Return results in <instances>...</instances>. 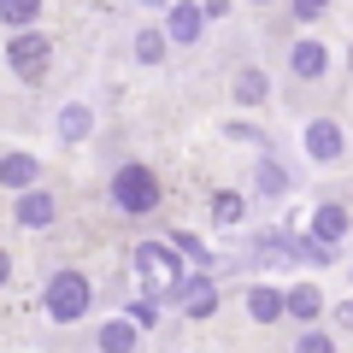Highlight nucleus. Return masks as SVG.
Returning a JSON list of instances; mask_svg holds the SVG:
<instances>
[{
  "label": "nucleus",
  "mask_w": 353,
  "mask_h": 353,
  "mask_svg": "<svg viewBox=\"0 0 353 353\" xmlns=\"http://www.w3.org/2000/svg\"><path fill=\"white\" fill-rule=\"evenodd\" d=\"M41 312H48V324H83L88 312H94V283L77 271V265H65V271H53L48 283H41Z\"/></svg>",
  "instance_id": "obj_1"
},
{
  "label": "nucleus",
  "mask_w": 353,
  "mask_h": 353,
  "mask_svg": "<svg viewBox=\"0 0 353 353\" xmlns=\"http://www.w3.org/2000/svg\"><path fill=\"white\" fill-rule=\"evenodd\" d=\"M136 277L148 283V301H159V306H176L183 301V253L171 248V241H141L136 248Z\"/></svg>",
  "instance_id": "obj_2"
},
{
  "label": "nucleus",
  "mask_w": 353,
  "mask_h": 353,
  "mask_svg": "<svg viewBox=\"0 0 353 353\" xmlns=\"http://www.w3.org/2000/svg\"><path fill=\"white\" fill-rule=\"evenodd\" d=\"M106 194H112V206H118L124 218H148V212H159L165 183H159V171H153V165L124 159V165L112 171V183H106Z\"/></svg>",
  "instance_id": "obj_3"
},
{
  "label": "nucleus",
  "mask_w": 353,
  "mask_h": 353,
  "mask_svg": "<svg viewBox=\"0 0 353 353\" xmlns=\"http://www.w3.org/2000/svg\"><path fill=\"white\" fill-rule=\"evenodd\" d=\"M48 59H53V41L41 36V30H12V41H6V65H12V77L41 83V77H48Z\"/></svg>",
  "instance_id": "obj_4"
},
{
  "label": "nucleus",
  "mask_w": 353,
  "mask_h": 353,
  "mask_svg": "<svg viewBox=\"0 0 353 353\" xmlns=\"http://www.w3.org/2000/svg\"><path fill=\"white\" fill-rule=\"evenodd\" d=\"M301 148H306V159H312V165H336L341 153H347V130H341L336 118H306Z\"/></svg>",
  "instance_id": "obj_5"
},
{
  "label": "nucleus",
  "mask_w": 353,
  "mask_h": 353,
  "mask_svg": "<svg viewBox=\"0 0 353 353\" xmlns=\"http://www.w3.org/2000/svg\"><path fill=\"white\" fill-rule=\"evenodd\" d=\"M318 318H324V289H318L312 277H306V283H289V289H283V324L312 330Z\"/></svg>",
  "instance_id": "obj_6"
},
{
  "label": "nucleus",
  "mask_w": 353,
  "mask_h": 353,
  "mask_svg": "<svg viewBox=\"0 0 353 353\" xmlns=\"http://www.w3.org/2000/svg\"><path fill=\"white\" fill-rule=\"evenodd\" d=\"M165 41L171 48H194L201 41V30H206V12H201V0H171V12H165Z\"/></svg>",
  "instance_id": "obj_7"
},
{
  "label": "nucleus",
  "mask_w": 353,
  "mask_h": 353,
  "mask_svg": "<svg viewBox=\"0 0 353 353\" xmlns=\"http://www.w3.org/2000/svg\"><path fill=\"white\" fill-rule=\"evenodd\" d=\"M347 230H353L347 206H336V201L312 206V224H306V236H312V241H324V248H341V241H347Z\"/></svg>",
  "instance_id": "obj_8"
},
{
  "label": "nucleus",
  "mask_w": 353,
  "mask_h": 353,
  "mask_svg": "<svg viewBox=\"0 0 353 353\" xmlns=\"http://www.w3.org/2000/svg\"><path fill=\"white\" fill-rule=\"evenodd\" d=\"M241 306H248V318L253 324H283V289L277 283H248V289H241Z\"/></svg>",
  "instance_id": "obj_9"
},
{
  "label": "nucleus",
  "mask_w": 353,
  "mask_h": 353,
  "mask_svg": "<svg viewBox=\"0 0 353 353\" xmlns=\"http://www.w3.org/2000/svg\"><path fill=\"white\" fill-rule=\"evenodd\" d=\"M12 218H18L24 230H48L53 218H59V201H53L48 189H24V194L12 201Z\"/></svg>",
  "instance_id": "obj_10"
},
{
  "label": "nucleus",
  "mask_w": 353,
  "mask_h": 353,
  "mask_svg": "<svg viewBox=\"0 0 353 353\" xmlns=\"http://www.w3.org/2000/svg\"><path fill=\"white\" fill-rule=\"evenodd\" d=\"M141 347V330L130 324L124 312L106 318V324H94V353H136Z\"/></svg>",
  "instance_id": "obj_11"
},
{
  "label": "nucleus",
  "mask_w": 353,
  "mask_h": 353,
  "mask_svg": "<svg viewBox=\"0 0 353 353\" xmlns=\"http://www.w3.org/2000/svg\"><path fill=\"white\" fill-rule=\"evenodd\" d=\"M289 71L301 77V83H318V77L330 71V48H324V41H312V36H301L289 48Z\"/></svg>",
  "instance_id": "obj_12"
},
{
  "label": "nucleus",
  "mask_w": 353,
  "mask_h": 353,
  "mask_svg": "<svg viewBox=\"0 0 353 353\" xmlns=\"http://www.w3.org/2000/svg\"><path fill=\"white\" fill-rule=\"evenodd\" d=\"M183 318H194V324H206V318H218V283L212 277H189L183 283Z\"/></svg>",
  "instance_id": "obj_13"
},
{
  "label": "nucleus",
  "mask_w": 353,
  "mask_h": 353,
  "mask_svg": "<svg viewBox=\"0 0 353 353\" xmlns=\"http://www.w3.org/2000/svg\"><path fill=\"white\" fill-rule=\"evenodd\" d=\"M36 176H41L36 153H0V189L24 194V189H36Z\"/></svg>",
  "instance_id": "obj_14"
},
{
  "label": "nucleus",
  "mask_w": 353,
  "mask_h": 353,
  "mask_svg": "<svg viewBox=\"0 0 353 353\" xmlns=\"http://www.w3.org/2000/svg\"><path fill=\"white\" fill-rule=\"evenodd\" d=\"M230 94H236V106H265L271 101V77H265L259 65H241L236 83H230Z\"/></svg>",
  "instance_id": "obj_15"
},
{
  "label": "nucleus",
  "mask_w": 353,
  "mask_h": 353,
  "mask_svg": "<svg viewBox=\"0 0 353 353\" xmlns=\"http://www.w3.org/2000/svg\"><path fill=\"white\" fill-rule=\"evenodd\" d=\"M253 189H259L265 201H283V194H289V171H283V165L265 153V159L253 165Z\"/></svg>",
  "instance_id": "obj_16"
},
{
  "label": "nucleus",
  "mask_w": 353,
  "mask_h": 353,
  "mask_svg": "<svg viewBox=\"0 0 353 353\" xmlns=\"http://www.w3.org/2000/svg\"><path fill=\"white\" fill-rule=\"evenodd\" d=\"M130 53H136V65H165V53H171V41H165L159 24L136 30V41H130Z\"/></svg>",
  "instance_id": "obj_17"
},
{
  "label": "nucleus",
  "mask_w": 353,
  "mask_h": 353,
  "mask_svg": "<svg viewBox=\"0 0 353 353\" xmlns=\"http://www.w3.org/2000/svg\"><path fill=\"white\" fill-rule=\"evenodd\" d=\"M88 136H94V112H88L83 101H71L59 112V141H88Z\"/></svg>",
  "instance_id": "obj_18"
},
{
  "label": "nucleus",
  "mask_w": 353,
  "mask_h": 353,
  "mask_svg": "<svg viewBox=\"0 0 353 353\" xmlns=\"http://www.w3.org/2000/svg\"><path fill=\"white\" fill-rule=\"evenodd\" d=\"M241 218H248V201H241L236 189H218V194H212V224H218V230H236Z\"/></svg>",
  "instance_id": "obj_19"
},
{
  "label": "nucleus",
  "mask_w": 353,
  "mask_h": 353,
  "mask_svg": "<svg viewBox=\"0 0 353 353\" xmlns=\"http://www.w3.org/2000/svg\"><path fill=\"white\" fill-rule=\"evenodd\" d=\"M283 259H301V265H312V271H318V265L336 259V248H324V241H312V236H294L289 248H283Z\"/></svg>",
  "instance_id": "obj_20"
},
{
  "label": "nucleus",
  "mask_w": 353,
  "mask_h": 353,
  "mask_svg": "<svg viewBox=\"0 0 353 353\" xmlns=\"http://www.w3.org/2000/svg\"><path fill=\"white\" fill-rule=\"evenodd\" d=\"M36 12H41V0H0V24L6 30H36Z\"/></svg>",
  "instance_id": "obj_21"
},
{
  "label": "nucleus",
  "mask_w": 353,
  "mask_h": 353,
  "mask_svg": "<svg viewBox=\"0 0 353 353\" xmlns=\"http://www.w3.org/2000/svg\"><path fill=\"white\" fill-rule=\"evenodd\" d=\"M289 353H341V341L330 336V330H318V324H312V330H301V336H294V347H289Z\"/></svg>",
  "instance_id": "obj_22"
},
{
  "label": "nucleus",
  "mask_w": 353,
  "mask_h": 353,
  "mask_svg": "<svg viewBox=\"0 0 353 353\" xmlns=\"http://www.w3.org/2000/svg\"><path fill=\"white\" fill-rule=\"evenodd\" d=\"M130 324H136V330H153V324H159V301H148V294H141V301H130Z\"/></svg>",
  "instance_id": "obj_23"
},
{
  "label": "nucleus",
  "mask_w": 353,
  "mask_h": 353,
  "mask_svg": "<svg viewBox=\"0 0 353 353\" xmlns=\"http://www.w3.org/2000/svg\"><path fill=\"white\" fill-rule=\"evenodd\" d=\"M171 248L183 253V259H194V265H206V248H201V236H194V230H176V236H171Z\"/></svg>",
  "instance_id": "obj_24"
},
{
  "label": "nucleus",
  "mask_w": 353,
  "mask_h": 353,
  "mask_svg": "<svg viewBox=\"0 0 353 353\" xmlns=\"http://www.w3.org/2000/svg\"><path fill=\"white\" fill-rule=\"evenodd\" d=\"M289 12L301 18V24H318V18L330 12V0H289Z\"/></svg>",
  "instance_id": "obj_25"
},
{
  "label": "nucleus",
  "mask_w": 353,
  "mask_h": 353,
  "mask_svg": "<svg viewBox=\"0 0 353 353\" xmlns=\"http://www.w3.org/2000/svg\"><path fill=\"white\" fill-rule=\"evenodd\" d=\"M336 330H341V336H353V301L336 306Z\"/></svg>",
  "instance_id": "obj_26"
},
{
  "label": "nucleus",
  "mask_w": 353,
  "mask_h": 353,
  "mask_svg": "<svg viewBox=\"0 0 353 353\" xmlns=\"http://www.w3.org/2000/svg\"><path fill=\"white\" fill-rule=\"evenodd\" d=\"M6 277H12V259H6V248H0V289H6Z\"/></svg>",
  "instance_id": "obj_27"
},
{
  "label": "nucleus",
  "mask_w": 353,
  "mask_h": 353,
  "mask_svg": "<svg viewBox=\"0 0 353 353\" xmlns=\"http://www.w3.org/2000/svg\"><path fill=\"white\" fill-rule=\"evenodd\" d=\"M253 6H271V0H253Z\"/></svg>",
  "instance_id": "obj_28"
},
{
  "label": "nucleus",
  "mask_w": 353,
  "mask_h": 353,
  "mask_svg": "<svg viewBox=\"0 0 353 353\" xmlns=\"http://www.w3.org/2000/svg\"><path fill=\"white\" fill-rule=\"evenodd\" d=\"M347 65H353V48H347Z\"/></svg>",
  "instance_id": "obj_29"
},
{
  "label": "nucleus",
  "mask_w": 353,
  "mask_h": 353,
  "mask_svg": "<svg viewBox=\"0 0 353 353\" xmlns=\"http://www.w3.org/2000/svg\"><path fill=\"white\" fill-rule=\"evenodd\" d=\"M347 277H353V271H347Z\"/></svg>",
  "instance_id": "obj_30"
}]
</instances>
